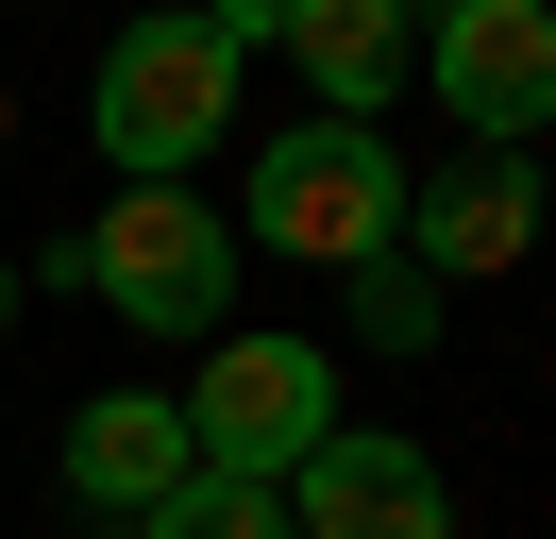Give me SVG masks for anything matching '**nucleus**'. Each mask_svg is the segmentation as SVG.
Listing matches in <instances>:
<instances>
[{
	"label": "nucleus",
	"mask_w": 556,
	"mask_h": 539,
	"mask_svg": "<svg viewBox=\"0 0 556 539\" xmlns=\"http://www.w3.org/2000/svg\"><path fill=\"white\" fill-rule=\"evenodd\" d=\"M421 85L455 101L472 152L556 135V0H455V17H421Z\"/></svg>",
	"instance_id": "39448f33"
},
{
	"label": "nucleus",
	"mask_w": 556,
	"mask_h": 539,
	"mask_svg": "<svg viewBox=\"0 0 556 539\" xmlns=\"http://www.w3.org/2000/svg\"><path fill=\"white\" fill-rule=\"evenodd\" d=\"M237 17H118V51H102V85H85V118H102V152H118V186H186V168L237 135Z\"/></svg>",
	"instance_id": "f257e3e1"
},
{
	"label": "nucleus",
	"mask_w": 556,
	"mask_h": 539,
	"mask_svg": "<svg viewBox=\"0 0 556 539\" xmlns=\"http://www.w3.org/2000/svg\"><path fill=\"white\" fill-rule=\"evenodd\" d=\"M540 253V152H439L405 168V270L439 287H489V270Z\"/></svg>",
	"instance_id": "0eeeda50"
},
{
	"label": "nucleus",
	"mask_w": 556,
	"mask_h": 539,
	"mask_svg": "<svg viewBox=\"0 0 556 539\" xmlns=\"http://www.w3.org/2000/svg\"><path fill=\"white\" fill-rule=\"evenodd\" d=\"M152 539H304V523H287V489H237V472H203V489H186Z\"/></svg>",
	"instance_id": "9b49d317"
},
{
	"label": "nucleus",
	"mask_w": 556,
	"mask_h": 539,
	"mask_svg": "<svg viewBox=\"0 0 556 539\" xmlns=\"http://www.w3.org/2000/svg\"><path fill=\"white\" fill-rule=\"evenodd\" d=\"M51 270H68L85 303H118L136 337H219L237 321V220H219L203 186H118Z\"/></svg>",
	"instance_id": "f03ea898"
},
{
	"label": "nucleus",
	"mask_w": 556,
	"mask_h": 539,
	"mask_svg": "<svg viewBox=\"0 0 556 539\" xmlns=\"http://www.w3.org/2000/svg\"><path fill=\"white\" fill-rule=\"evenodd\" d=\"M68 505L85 523H118V539H152L186 489H203V438H186V388H102V404H68Z\"/></svg>",
	"instance_id": "423d86ee"
},
{
	"label": "nucleus",
	"mask_w": 556,
	"mask_h": 539,
	"mask_svg": "<svg viewBox=\"0 0 556 539\" xmlns=\"http://www.w3.org/2000/svg\"><path fill=\"white\" fill-rule=\"evenodd\" d=\"M186 438H203V472H237V489H287V472L338 438V371H320L304 337H219L203 388H186Z\"/></svg>",
	"instance_id": "20e7f679"
},
{
	"label": "nucleus",
	"mask_w": 556,
	"mask_h": 539,
	"mask_svg": "<svg viewBox=\"0 0 556 539\" xmlns=\"http://www.w3.org/2000/svg\"><path fill=\"white\" fill-rule=\"evenodd\" d=\"M253 236L304 253V270H338V287L371 253H405V168H388V135H354V118L270 135V152H253Z\"/></svg>",
	"instance_id": "7ed1b4c3"
},
{
	"label": "nucleus",
	"mask_w": 556,
	"mask_h": 539,
	"mask_svg": "<svg viewBox=\"0 0 556 539\" xmlns=\"http://www.w3.org/2000/svg\"><path fill=\"white\" fill-rule=\"evenodd\" d=\"M287 523H304V539H455V489H439V455H421V438L338 422L304 472H287Z\"/></svg>",
	"instance_id": "6e6552de"
},
{
	"label": "nucleus",
	"mask_w": 556,
	"mask_h": 539,
	"mask_svg": "<svg viewBox=\"0 0 556 539\" xmlns=\"http://www.w3.org/2000/svg\"><path fill=\"white\" fill-rule=\"evenodd\" d=\"M0 337H17V253H0Z\"/></svg>",
	"instance_id": "f8f14e48"
},
{
	"label": "nucleus",
	"mask_w": 556,
	"mask_h": 539,
	"mask_svg": "<svg viewBox=\"0 0 556 539\" xmlns=\"http://www.w3.org/2000/svg\"><path fill=\"white\" fill-rule=\"evenodd\" d=\"M439 270H405V253H371V270H354V337H388V354H421V337H439Z\"/></svg>",
	"instance_id": "9d476101"
},
{
	"label": "nucleus",
	"mask_w": 556,
	"mask_h": 539,
	"mask_svg": "<svg viewBox=\"0 0 556 539\" xmlns=\"http://www.w3.org/2000/svg\"><path fill=\"white\" fill-rule=\"evenodd\" d=\"M270 51H304L320 118H354V135H371V118H388V85L421 67V17H388V0H287V17H270Z\"/></svg>",
	"instance_id": "1a4fd4ad"
}]
</instances>
